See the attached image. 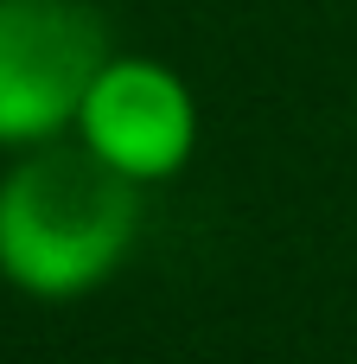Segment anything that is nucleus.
I'll return each mask as SVG.
<instances>
[{
    "label": "nucleus",
    "mask_w": 357,
    "mask_h": 364,
    "mask_svg": "<svg viewBox=\"0 0 357 364\" xmlns=\"http://www.w3.org/2000/svg\"><path fill=\"white\" fill-rule=\"evenodd\" d=\"M147 230V186L102 166L77 134L26 147L0 173V282L32 301L102 288Z\"/></svg>",
    "instance_id": "f257e3e1"
},
{
    "label": "nucleus",
    "mask_w": 357,
    "mask_h": 364,
    "mask_svg": "<svg viewBox=\"0 0 357 364\" xmlns=\"http://www.w3.org/2000/svg\"><path fill=\"white\" fill-rule=\"evenodd\" d=\"M109 58L115 38L89 0H0V147L64 141Z\"/></svg>",
    "instance_id": "f03ea898"
},
{
    "label": "nucleus",
    "mask_w": 357,
    "mask_h": 364,
    "mask_svg": "<svg viewBox=\"0 0 357 364\" xmlns=\"http://www.w3.org/2000/svg\"><path fill=\"white\" fill-rule=\"evenodd\" d=\"M70 134L102 166H115L121 179L166 186V179H179L192 166L198 134H204V115H198L192 83L172 64L141 58V51H115L102 64V77L89 83L83 115H77Z\"/></svg>",
    "instance_id": "7ed1b4c3"
}]
</instances>
